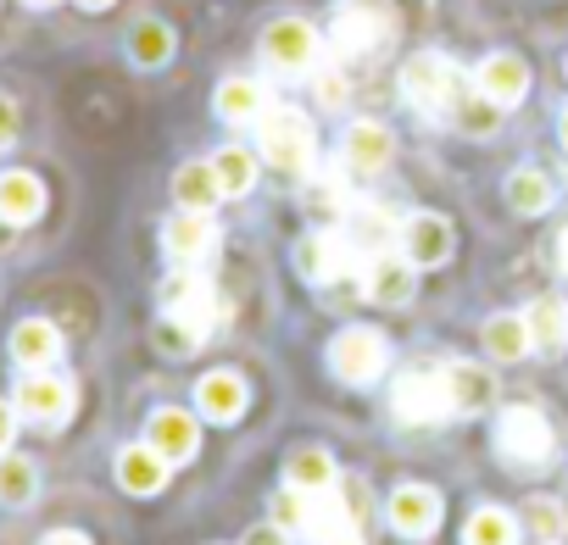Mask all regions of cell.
<instances>
[{"label":"cell","mask_w":568,"mask_h":545,"mask_svg":"<svg viewBox=\"0 0 568 545\" xmlns=\"http://www.w3.org/2000/svg\"><path fill=\"white\" fill-rule=\"evenodd\" d=\"M390 34H396V12L385 7V0H341V7H335L329 45H335L341 62H352V56H374Z\"/></svg>","instance_id":"6da1fadb"},{"label":"cell","mask_w":568,"mask_h":545,"mask_svg":"<svg viewBox=\"0 0 568 545\" xmlns=\"http://www.w3.org/2000/svg\"><path fill=\"white\" fill-rule=\"evenodd\" d=\"M256 140H262V162H273L284 173L313 167V151H318V134H313L307 112H296V106H267L256 117Z\"/></svg>","instance_id":"7a4b0ae2"},{"label":"cell","mask_w":568,"mask_h":545,"mask_svg":"<svg viewBox=\"0 0 568 545\" xmlns=\"http://www.w3.org/2000/svg\"><path fill=\"white\" fill-rule=\"evenodd\" d=\"M402 95H407L413 112H424V117H452V112L463 106V73H457L446 56L424 51V56H413V62L402 68Z\"/></svg>","instance_id":"3957f363"},{"label":"cell","mask_w":568,"mask_h":545,"mask_svg":"<svg viewBox=\"0 0 568 545\" xmlns=\"http://www.w3.org/2000/svg\"><path fill=\"white\" fill-rule=\"evenodd\" d=\"M318 56H324V40H318V29L302 23V18H278V23L262 29V62H267L278 79H307V73L318 68Z\"/></svg>","instance_id":"277c9868"},{"label":"cell","mask_w":568,"mask_h":545,"mask_svg":"<svg viewBox=\"0 0 568 545\" xmlns=\"http://www.w3.org/2000/svg\"><path fill=\"white\" fill-rule=\"evenodd\" d=\"M390 412H396L402 423H413V429L452 418L457 407H452L446 368H413V373H402V379H396V390H390Z\"/></svg>","instance_id":"5b68a950"},{"label":"cell","mask_w":568,"mask_h":545,"mask_svg":"<svg viewBox=\"0 0 568 545\" xmlns=\"http://www.w3.org/2000/svg\"><path fill=\"white\" fill-rule=\"evenodd\" d=\"M551 423L540 407H507L496 418V451L513 462V467H546L551 462Z\"/></svg>","instance_id":"8992f818"},{"label":"cell","mask_w":568,"mask_h":545,"mask_svg":"<svg viewBox=\"0 0 568 545\" xmlns=\"http://www.w3.org/2000/svg\"><path fill=\"white\" fill-rule=\"evenodd\" d=\"M390 351H385V335L379 329H341L329 340V368L341 384H374L385 373Z\"/></svg>","instance_id":"52a82bcc"},{"label":"cell","mask_w":568,"mask_h":545,"mask_svg":"<svg viewBox=\"0 0 568 545\" xmlns=\"http://www.w3.org/2000/svg\"><path fill=\"white\" fill-rule=\"evenodd\" d=\"M335 234L346 239V250H352V256L363 261V272H368V261L396 245V217H390L385 206H357V200H352V212H346V223H341Z\"/></svg>","instance_id":"ba28073f"},{"label":"cell","mask_w":568,"mask_h":545,"mask_svg":"<svg viewBox=\"0 0 568 545\" xmlns=\"http://www.w3.org/2000/svg\"><path fill=\"white\" fill-rule=\"evenodd\" d=\"M474 84H479L485 101H496V106L507 112V106H518V101L529 95V62H524L518 51H490V56L479 62Z\"/></svg>","instance_id":"9c48e42d"},{"label":"cell","mask_w":568,"mask_h":545,"mask_svg":"<svg viewBox=\"0 0 568 545\" xmlns=\"http://www.w3.org/2000/svg\"><path fill=\"white\" fill-rule=\"evenodd\" d=\"M452 223L446 217H435V212H413L407 223H402V256L413 261V267H440L446 256H452Z\"/></svg>","instance_id":"30bf717a"},{"label":"cell","mask_w":568,"mask_h":545,"mask_svg":"<svg viewBox=\"0 0 568 545\" xmlns=\"http://www.w3.org/2000/svg\"><path fill=\"white\" fill-rule=\"evenodd\" d=\"M363 290H368V301H379V307H407V301H413V290H418V272H413V261H407V256L385 250V256H374V261H368Z\"/></svg>","instance_id":"8fae6325"},{"label":"cell","mask_w":568,"mask_h":545,"mask_svg":"<svg viewBox=\"0 0 568 545\" xmlns=\"http://www.w3.org/2000/svg\"><path fill=\"white\" fill-rule=\"evenodd\" d=\"M18 412L34 418V423H62V418L73 412V384L40 368V373H29V379L18 384Z\"/></svg>","instance_id":"7c38bea8"},{"label":"cell","mask_w":568,"mask_h":545,"mask_svg":"<svg viewBox=\"0 0 568 545\" xmlns=\"http://www.w3.org/2000/svg\"><path fill=\"white\" fill-rule=\"evenodd\" d=\"M440 495L429 490V484H402L396 495H390V528L396 534H407V539H424V534H435L440 528Z\"/></svg>","instance_id":"4fadbf2b"},{"label":"cell","mask_w":568,"mask_h":545,"mask_svg":"<svg viewBox=\"0 0 568 545\" xmlns=\"http://www.w3.org/2000/svg\"><path fill=\"white\" fill-rule=\"evenodd\" d=\"M145 445H151V451H162L168 462H190V456H195V445H201V429H195V418H190V412L162 407V412H151V423H145Z\"/></svg>","instance_id":"5bb4252c"},{"label":"cell","mask_w":568,"mask_h":545,"mask_svg":"<svg viewBox=\"0 0 568 545\" xmlns=\"http://www.w3.org/2000/svg\"><path fill=\"white\" fill-rule=\"evenodd\" d=\"M212 239H217V228H212L206 212H179V217L162 228V250H168L173 261H201V256L212 250Z\"/></svg>","instance_id":"9a60e30c"},{"label":"cell","mask_w":568,"mask_h":545,"mask_svg":"<svg viewBox=\"0 0 568 545\" xmlns=\"http://www.w3.org/2000/svg\"><path fill=\"white\" fill-rule=\"evenodd\" d=\"M390 128L385 123H352L346 128V145H341V156H346V167H357V173H379L385 162H390Z\"/></svg>","instance_id":"2e32d148"},{"label":"cell","mask_w":568,"mask_h":545,"mask_svg":"<svg viewBox=\"0 0 568 545\" xmlns=\"http://www.w3.org/2000/svg\"><path fill=\"white\" fill-rule=\"evenodd\" d=\"M12 357H18L29 373L51 368V362L62 357V335H57V323H45V318H23V323L12 329Z\"/></svg>","instance_id":"e0dca14e"},{"label":"cell","mask_w":568,"mask_h":545,"mask_svg":"<svg viewBox=\"0 0 568 545\" xmlns=\"http://www.w3.org/2000/svg\"><path fill=\"white\" fill-rule=\"evenodd\" d=\"M195 407H201V418H212V423H234V418L245 412V379H240V373H206V379L195 384Z\"/></svg>","instance_id":"ac0fdd59"},{"label":"cell","mask_w":568,"mask_h":545,"mask_svg":"<svg viewBox=\"0 0 568 545\" xmlns=\"http://www.w3.org/2000/svg\"><path fill=\"white\" fill-rule=\"evenodd\" d=\"M446 384H452V407L463 418H474V412H485L496 401V379L479 362H446Z\"/></svg>","instance_id":"d6986e66"},{"label":"cell","mask_w":568,"mask_h":545,"mask_svg":"<svg viewBox=\"0 0 568 545\" xmlns=\"http://www.w3.org/2000/svg\"><path fill=\"white\" fill-rule=\"evenodd\" d=\"M524 323H529V346H535V351H546V357L568 351V301L540 296V301L524 312Z\"/></svg>","instance_id":"ffe728a7"},{"label":"cell","mask_w":568,"mask_h":545,"mask_svg":"<svg viewBox=\"0 0 568 545\" xmlns=\"http://www.w3.org/2000/svg\"><path fill=\"white\" fill-rule=\"evenodd\" d=\"M162 479H168V456H162V451H151V445H129V451L118 456V484H123L129 495H156Z\"/></svg>","instance_id":"44dd1931"},{"label":"cell","mask_w":568,"mask_h":545,"mask_svg":"<svg viewBox=\"0 0 568 545\" xmlns=\"http://www.w3.org/2000/svg\"><path fill=\"white\" fill-rule=\"evenodd\" d=\"M45 212V184L34 173H0V217L7 223H34Z\"/></svg>","instance_id":"7402d4cb"},{"label":"cell","mask_w":568,"mask_h":545,"mask_svg":"<svg viewBox=\"0 0 568 545\" xmlns=\"http://www.w3.org/2000/svg\"><path fill=\"white\" fill-rule=\"evenodd\" d=\"M217 195H223V184H217V167H212V162H184V167L173 173V200H179L184 212H212Z\"/></svg>","instance_id":"603a6c76"},{"label":"cell","mask_w":568,"mask_h":545,"mask_svg":"<svg viewBox=\"0 0 568 545\" xmlns=\"http://www.w3.org/2000/svg\"><path fill=\"white\" fill-rule=\"evenodd\" d=\"M284 484H296V490H329L335 484V456L324 445H296L291 456H284Z\"/></svg>","instance_id":"cb8c5ba5"},{"label":"cell","mask_w":568,"mask_h":545,"mask_svg":"<svg viewBox=\"0 0 568 545\" xmlns=\"http://www.w3.org/2000/svg\"><path fill=\"white\" fill-rule=\"evenodd\" d=\"M267 106H273V101H267V90H262L256 79H229V84L217 90V117H229V123H256Z\"/></svg>","instance_id":"d4e9b609"},{"label":"cell","mask_w":568,"mask_h":545,"mask_svg":"<svg viewBox=\"0 0 568 545\" xmlns=\"http://www.w3.org/2000/svg\"><path fill=\"white\" fill-rule=\"evenodd\" d=\"M524 351H529V323L518 312H501V318L485 323V357L490 362H518Z\"/></svg>","instance_id":"484cf974"},{"label":"cell","mask_w":568,"mask_h":545,"mask_svg":"<svg viewBox=\"0 0 568 545\" xmlns=\"http://www.w3.org/2000/svg\"><path fill=\"white\" fill-rule=\"evenodd\" d=\"M551 178L546 173H535V167H518L513 178H507V206L513 212H524V217H535V212H546L551 206Z\"/></svg>","instance_id":"4316f807"},{"label":"cell","mask_w":568,"mask_h":545,"mask_svg":"<svg viewBox=\"0 0 568 545\" xmlns=\"http://www.w3.org/2000/svg\"><path fill=\"white\" fill-rule=\"evenodd\" d=\"M463 545H518V523L501 506H479L463 528Z\"/></svg>","instance_id":"83f0119b"},{"label":"cell","mask_w":568,"mask_h":545,"mask_svg":"<svg viewBox=\"0 0 568 545\" xmlns=\"http://www.w3.org/2000/svg\"><path fill=\"white\" fill-rule=\"evenodd\" d=\"M40 490V467L29 456H0V501L7 506H29Z\"/></svg>","instance_id":"f1b7e54d"},{"label":"cell","mask_w":568,"mask_h":545,"mask_svg":"<svg viewBox=\"0 0 568 545\" xmlns=\"http://www.w3.org/2000/svg\"><path fill=\"white\" fill-rule=\"evenodd\" d=\"M129 51H134L140 68H162V62L173 56V29H168V23H140L134 40H129Z\"/></svg>","instance_id":"f546056e"},{"label":"cell","mask_w":568,"mask_h":545,"mask_svg":"<svg viewBox=\"0 0 568 545\" xmlns=\"http://www.w3.org/2000/svg\"><path fill=\"white\" fill-rule=\"evenodd\" d=\"M212 167H217L223 195H245V189H251V178H256V162H251V151H240V145L217 151V156H212Z\"/></svg>","instance_id":"4dcf8cb0"},{"label":"cell","mask_w":568,"mask_h":545,"mask_svg":"<svg viewBox=\"0 0 568 545\" xmlns=\"http://www.w3.org/2000/svg\"><path fill=\"white\" fill-rule=\"evenodd\" d=\"M524 523H529V534L540 539V545H557L562 539V506L557 501H529V512H524Z\"/></svg>","instance_id":"1f68e13d"},{"label":"cell","mask_w":568,"mask_h":545,"mask_svg":"<svg viewBox=\"0 0 568 545\" xmlns=\"http://www.w3.org/2000/svg\"><path fill=\"white\" fill-rule=\"evenodd\" d=\"M496 101H485V95H463V106H457V117H463V128H474V134H490L496 128Z\"/></svg>","instance_id":"d6a6232c"},{"label":"cell","mask_w":568,"mask_h":545,"mask_svg":"<svg viewBox=\"0 0 568 545\" xmlns=\"http://www.w3.org/2000/svg\"><path fill=\"white\" fill-rule=\"evenodd\" d=\"M12 140H18V101L0 95V151H7Z\"/></svg>","instance_id":"836d02e7"},{"label":"cell","mask_w":568,"mask_h":545,"mask_svg":"<svg viewBox=\"0 0 568 545\" xmlns=\"http://www.w3.org/2000/svg\"><path fill=\"white\" fill-rule=\"evenodd\" d=\"M318 101H324V106H346V79H341V73H324V79H318Z\"/></svg>","instance_id":"e575fe53"},{"label":"cell","mask_w":568,"mask_h":545,"mask_svg":"<svg viewBox=\"0 0 568 545\" xmlns=\"http://www.w3.org/2000/svg\"><path fill=\"white\" fill-rule=\"evenodd\" d=\"M245 545H284V528H278V523H267V528H251V534H245Z\"/></svg>","instance_id":"d590c367"},{"label":"cell","mask_w":568,"mask_h":545,"mask_svg":"<svg viewBox=\"0 0 568 545\" xmlns=\"http://www.w3.org/2000/svg\"><path fill=\"white\" fill-rule=\"evenodd\" d=\"M12 429H18V418H12V407H7V401H0V451L12 445Z\"/></svg>","instance_id":"8d00e7d4"},{"label":"cell","mask_w":568,"mask_h":545,"mask_svg":"<svg viewBox=\"0 0 568 545\" xmlns=\"http://www.w3.org/2000/svg\"><path fill=\"white\" fill-rule=\"evenodd\" d=\"M45 545H90L79 528H57V534H45Z\"/></svg>","instance_id":"74e56055"},{"label":"cell","mask_w":568,"mask_h":545,"mask_svg":"<svg viewBox=\"0 0 568 545\" xmlns=\"http://www.w3.org/2000/svg\"><path fill=\"white\" fill-rule=\"evenodd\" d=\"M313 545H363V539H357V528H352V534H329V539H313Z\"/></svg>","instance_id":"f35d334b"},{"label":"cell","mask_w":568,"mask_h":545,"mask_svg":"<svg viewBox=\"0 0 568 545\" xmlns=\"http://www.w3.org/2000/svg\"><path fill=\"white\" fill-rule=\"evenodd\" d=\"M557 267H562V272H568V228H562V234H557Z\"/></svg>","instance_id":"ab89813d"},{"label":"cell","mask_w":568,"mask_h":545,"mask_svg":"<svg viewBox=\"0 0 568 545\" xmlns=\"http://www.w3.org/2000/svg\"><path fill=\"white\" fill-rule=\"evenodd\" d=\"M79 7H84V12H106V7H112V0H79Z\"/></svg>","instance_id":"60d3db41"},{"label":"cell","mask_w":568,"mask_h":545,"mask_svg":"<svg viewBox=\"0 0 568 545\" xmlns=\"http://www.w3.org/2000/svg\"><path fill=\"white\" fill-rule=\"evenodd\" d=\"M562 145H568V112H562Z\"/></svg>","instance_id":"b9f144b4"},{"label":"cell","mask_w":568,"mask_h":545,"mask_svg":"<svg viewBox=\"0 0 568 545\" xmlns=\"http://www.w3.org/2000/svg\"><path fill=\"white\" fill-rule=\"evenodd\" d=\"M29 7H57V0H29Z\"/></svg>","instance_id":"7bdbcfd3"}]
</instances>
